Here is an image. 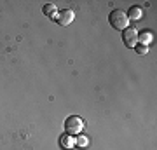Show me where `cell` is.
Segmentation results:
<instances>
[{"instance_id":"1","label":"cell","mask_w":157,"mask_h":150,"mask_svg":"<svg viewBox=\"0 0 157 150\" xmlns=\"http://www.w3.org/2000/svg\"><path fill=\"white\" fill-rule=\"evenodd\" d=\"M108 21L115 30H126L129 26V19L126 16V12L121 11V9H113L110 14H108Z\"/></svg>"},{"instance_id":"2","label":"cell","mask_w":157,"mask_h":150,"mask_svg":"<svg viewBox=\"0 0 157 150\" xmlns=\"http://www.w3.org/2000/svg\"><path fill=\"white\" fill-rule=\"evenodd\" d=\"M84 121L77 115H72L68 117L67 121H65V131L68 134H80L82 133V129H84Z\"/></svg>"},{"instance_id":"3","label":"cell","mask_w":157,"mask_h":150,"mask_svg":"<svg viewBox=\"0 0 157 150\" xmlns=\"http://www.w3.org/2000/svg\"><path fill=\"white\" fill-rule=\"evenodd\" d=\"M122 42L126 47H135L138 44V30L133 26H128L126 30H122Z\"/></svg>"},{"instance_id":"4","label":"cell","mask_w":157,"mask_h":150,"mask_svg":"<svg viewBox=\"0 0 157 150\" xmlns=\"http://www.w3.org/2000/svg\"><path fill=\"white\" fill-rule=\"evenodd\" d=\"M73 17H75V12H73L72 9H63V11H59L56 19L61 26H68V25L73 21Z\"/></svg>"},{"instance_id":"5","label":"cell","mask_w":157,"mask_h":150,"mask_svg":"<svg viewBox=\"0 0 157 150\" xmlns=\"http://www.w3.org/2000/svg\"><path fill=\"white\" fill-rule=\"evenodd\" d=\"M59 145H61L63 148H67V150H70L75 145V138H73L72 134H68V133H65V134H61V138H59Z\"/></svg>"},{"instance_id":"6","label":"cell","mask_w":157,"mask_h":150,"mask_svg":"<svg viewBox=\"0 0 157 150\" xmlns=\"http://www.w3.org/2000/svg\"><path fill=\"white\" fill-rule=\"evenodd\" d=\"M128 16V19H133V21H138L141 16H143V9L141 7H138V6H133L131 9H129V12L126 14Z\"/></svg>"},{"instance_id":"7","label":"cell","mask_w":157,"mask_h":150,"mask_svg":"<svg viewBox=\"0 0 157 150\" xmlns=\"http://www.w3.org/2000/svg\"><path fill=\"white\" fill-rule=\"evenodd\" d=\"M42 11H44V14H45V16L54 17V19L58 17V14H56V11H58V9H56V6H54V4H45Z\"/></svg>"},{"instance_id":"8","label":"cell","mask_w":157,"mask_h":150,"mask_svg":"<svg viewBox=\"0 0 157 150\" xmlns=\"http://www.w3.org/2000/svg\"><path fill=\"white\" fill-rule=\"evenodd\" d=\"M152 39H154V37H152V33H150V32H143V33H140V35H138V42H140L141 45L150 44V42H152Z\"/></svg>"},{"instance_id":"9","label":"cell","mask_w":157,"mask_h":150,"mask_svg":"<svg viewBox=\"0 0 157 150\" xmlns=\"http://www.w3.org/2000/svg\"><path fill=\"white\" fill-rule=\"evenodd\" d=\"M75 145H78V147H87L89 145V140H87V136H77Z\"/></svg>"},{"instance_id":"10","label":"cell","mask_w":157,"mask_h":150,"mask_svg":"<svg viewBox=\"0 0 157 150\" xmlns=\"http://www.w3.org/2000/svg\"><path fill=\"white\" fill-rule=\"evenodd\" d=\"M135 49H136L138 54H147V52H148V47H147V45H141V44H136Z\"/></svg>"}]
</instances>
